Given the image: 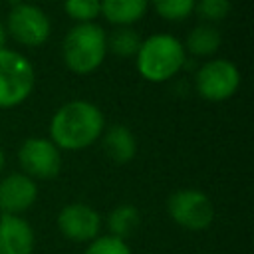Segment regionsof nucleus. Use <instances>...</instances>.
Instances as JSON below:
<instances>
[{"label":"nucleus","mask_w":254,"mask_h":254,"mask_svg":"<svg viewBox=\"0 0 254 254\" xmlns=\"http://www.w3.org/2000/svg\"><path fill=\"white\" fill-rule=\"evenodd\" d=\"M6 40H8V32H6V26L0 22V50L6 48Z\"/></svg>","instance_id":"nucleus-21"},{"label":"nucleus","mask_w":254,"mask_h":254,"mask_svg":"<svg viewBox=\"0 0 254 254\" xmlns=\"http://www.w3.org/2000/svg\"><path fill=\"white\" fill-rule=\"evenodd\" d=\"M222 46V36L212 24H196L183 42V48L187 54L194 58H210L214 56Z\"/></svg>","instance_id":"nucleus-14"},{"label":"nucleus","mask_w":254,"mask_h":254,"mask_svg":"<svg viewBox=\"0 0 254 254\" xmlns=\"http://www.w3.org/2000/svg\"><path fill=\"white\" fill-rule=\"evenodd\" d=\"M238 85H240V71L230 60L224 58L206 60L194 75L196 93L212 103L232 97L238 91Z\"/></svg>","instance_id":"nucleus-6"},{"label":"nucleus","mask_w":254,"mask_h":254,"mask_svg":"<svg viewBox=\"0 0 254 254\" xmlns=\"http://www.w3.org/2000/svg\"><path fill=\"white\" fill-rule=\"evenodd\" d=\"M34 228L20 214H0V254H32Z\"/></svg>","instance_id":"nucleus-11"},{"label":"nucleus","mask_w":254,"mask_h":254,"mask_svg":"<svg viewBox=\"0 0 254 254\" xmlns=\"http://www.w3.org/2000/svg\"><path fill=\"white\" fill-rule=\"evenodd\" d=\"M230 8H232L230 0H196L194 2V14L204 24H214V22L224 20Z\"/></svg>","instance_id":"nucleus-19"},{"label":"nucleus","mask_w":254,"mask_h":254,"mask_svg":"<svg viewBox=\"0 0 254 254\" xmlns=\"http://www.w3.org/2000/svg\"><path fill=\"white\" fill-rule=\"evenodd\" d=\"M83 254H133V252L129 250L125 240L115 238L111 234H103L93 238L83 250Z\"/></svg>","instance_id":"nucleus-20"},{"label":"nucleus","mask_w":254,"mask_h":254,"mask_svg":"<svg viewBox=\"0 0 254 254\" xmlns=\"http://www.w3.org/2000/svg\"><path fill=\"white\" fill-rule=\"evenodd\" d=\"M107 56V34L95 22L73 24L64 42L62 58L69 71L77 75L93 73Z\"/></svg>","instance_id":"nucleus-3"},{"label":"nucleus","mask_w":254,"mask_h":254,"mask_svg":"<svg viewBox=\"0 0 254 254\" xmlns=\"http://www.w3.org/2000/svg\"><path fill=\"white\" fill-rule=\"evenodd\" d=\"M58 230L73 242H91L99 236L101 216L85 202H69L58 214Z\"/></svg>","instance_id":"nucleus-9"},{"label":"nucleus","mask_w":254,"mask_h":254,"mask_svg":"<svg viewBox=\"0 0 254 254\" xmlns=\"http://www.w3.org/2000/svg\"><path fill=\"white\" fill-rule=\"evenodd\" d=\"M187 62L183 42L173 34H153L141 42L135 56L137 71L151 83H163L175 77Z\"/></svg>","instance_id":"nucleus-2"},{"label":"nucleus","mask_w":254,"mask_h":254,"mask_svg":"<svg viewBox=\"0 0 254 254\" xmlns=\"http://www.w3.org/2000/svg\"><path fill=\"white\" fill-rule=\"evenodd\" d=\"M141 34L133 26H117L111 34H107V54L115 58H135L141 48Z\"/></svg>","instance_id":"nucleus-16"},{"label":"nucleus","mask_w":254,"mask_h":254,"mask_svg":"<svg viewBox=\"0 0 254 254\" xmlns=\"http://www.w3.org/2000/svg\"><path fill=\"white\" fill-rule=\"evenodd\" d=\"M18 163L30 179L50 181L62 171V151L46 137H30L18 149Z\"/></svg>","instance_id":"nucleus-8"},{"label":"nucleus","mask_w":254,"mask_h":254,"mask_svg":"<svg viewBox=\"0 0 254 254\" xmlns=\"http://www.w3.org/2000/svg\"><path fill=\"white\" fill-rule=\"evenodd\" d=\"M4 165H6V157H4V151L0 149V173L4 171Z\"/></svg>","instance_id":"nucleus-22"},{"label":"nucleus","mask_w":254,"mask_h":254,"mask_svg":"<svg viewBox=\"0 0 254 254\" xmlns=\"http://www.w3.org/2000/svg\"><path fill=\"white\" fill-rule=\"evenodd\" d=\"M194 2L196 0H149V6L163 20L181 22L194 12Z\"/></svg>","instance_id":"nucleus-17"},{"label":"nucleus","mask_w":254,"mask_h":254,"mask_svg":"<svg viewBox=\"0 0 254 254\" xmlns=\"http://www.w3.org/2000/svg\"><path fill=\"white\" fill-rule=\"evenodd\" d=\"M64 10L75 24L95 22L101 14L99 0H64Z\"/></svg>","instance_id":"nucleus-18"},{"label":"nucleus","mask_w":254,"mask_h":254,"mask_svg":"<svg viewBox=\"0 0 254 254\" xmlns=\"http://www.w3.org/2000/svg\"><path fill=\"white\" fill-rule=\"evenodd\" d=\"M4 26L8 36L26 48L42 46L52 34V22L48 14L40 6L30 2H20L12 6Z\"/></svg>","instance_id":"nucleus-7"},{"label":"nucleus","mask_w":254,"mask_h":254,"mask_svg":"<svg viewBox=\"0 0 254 254\" xmlns=\"http://www.w3.org/2000/svg\"><path fill=\"white\" fill-rule=\"evenodd\" d=\"M36 71L32 62L10 48L0 50V109L22 105L34 91Z\"/></svg>","instance_id":"nucleus-4"},{"label":"nucleus","mask_w":254,"mask_h":254,"mask_svg":"<svg viewBox=\"0 0 254 254\" xmlns=\"http://www.w3.org/2000/svg\"><path fill=\"white\" fill-rule=\"evenodd\" d=\"M167 212L181 228L190 232L206 230L214 220L212 200L198 189L175 190L167 200Z\"/></svg>","instance_id":"nucleus-5"},{"label":"nucleus","mask_w":254,"mask_h":254,"mask_svg":"<svg viewBox=\"0 0 254 254\" xmlns=\"http://www.w3.org/2000/svg\"><path fill=\"white\" fill-rule=\"evenodd\" d=\"M38 198V185L24 173H12L0 179V212L22 214Z\"/></svg>","instance_id":"nucleus-10"},{"label":"nucleus","mask_w":254,"mask_h":254,"mask_svg":"<svg viewBox=\"0 0 254 254\" xmlns=\"http://www.w3.org/2000/svg\"><path fill=\"white\" fill-rule=\"evenodd\" d=\"M105 224H107V230H109L111 236L125 240V238H129L139 228V224H141V212L133 204H119V206H115L107 214Z\"/></svg>","instance_id":"nucleus-15"},{"label":"nucleus","mask_w":254,"mask_h":254,"mask_svg":"<svg viewBox=\"0 0 254 254\" xmlns=\"http://www.w3.org/2000/svg\"><path fill=\"white\" fill-rule=\"evenodd\" d=\"M101 14L109 24L117 26H133L139 22L147 10L149 0H99Z\"/></svg>","instance_id":"nucleus-13"},{"label":"nucleus","mask_w":254,"mask_h":254,"mask_svg":"<svg viewBox=\"0 0 254 254\" xmlns=\"http://www.w3.org/2000/svg\"><path fill=\"white\" fill-rule=\"evenodd\" d=\"M105 129L101 109L87 99H71L58 107L50 121V141L60 151H79L93 145Z\"/></svg>","instance_id":"nucleus-1"},{"label":"nucleus","mask_w":254,"mask_h":254,"mask_svg":"<svg viewBox=\"0 0 254 254\" xmlns=\"http://www.w3.org/2000/svg\"><path fill=\"white\" fill-rule=\"evenodd\" d=\"M101 147H103L105 157L117 165H125L137 155V139H135L133 131L119 123L103 129Z\"/></svg>","instance_id":"nucleus-12"}]
</instances>
